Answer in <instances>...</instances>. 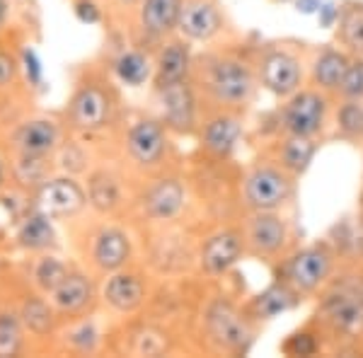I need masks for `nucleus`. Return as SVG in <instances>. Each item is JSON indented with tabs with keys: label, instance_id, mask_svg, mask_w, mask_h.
Segmentation results:
<instances>
[{
	"label": "nucleus",
	"instance_id": "1",
	"mask_svg": "<svg viewBox=\"0 0 363 358\" xmlns=\"http://www.w3.org/2000/svg\"><path fill=\"white\" fill-rule=\"evenodd\" d=\"M189 80L196 92H201L218 109H242L252 102L259 85L257 70L242 56L230 51L194 58Z\"/></svg>",
	"mask_w": 363,
	"mask_h": 358
},
{
	"label": "nucleus",
	"instance_id": "2",
	"mask_svg": "<svg viewBox=\"0 0 363 358\" xmlns=\"http://www.w3.org/2000/svg\"><path fill=\"white\" fill-rule=\"evenodd\" d=\"M296 177L274 162H259L242 177V201L247 211H279L294 198Z\"/></svg>",
	"mask_w": 363,
	"mask_h": 358
},
{
	"label": "nucleus",
	"instance_id": "3",
	"mask_svg": "<svg viewBox=\"0 0 363 358\" xmlns=\"http://www.w3.org/2000/svg\"><path fill=\"white\" fill-rule=\"evenodd\" d=\"M203 334L218 351L240 354V351H247L255 339V327L235 303L216 298L203 313Z\"/></svg>",
	"mask_w": 363,
	"mask_h": 358
},
{
	"label": "nucleus",
	"instance_id": "4",
	"mask_svg": "<svg viewBox=\"0 0 363 358\" xmlns=\"http://www.w3.org/2000/svg\"><path fill=\"white\" fill-rule=\"evenodd\" d=\"M327 97L322 90H298L277 111V126L284 136L315 138L325 128Z\"/></svg>",
	"mask_w": 363,
	"mask_h": 358
},
{
	"label": "nucleus",
	"instance_id": "5",
	"mask_svg": "<svg viewBox=\"0 0 363 358\" xmlns=\"http://www.w3.org/2000/svg\"><path fill=\"white\" fill-rule=\"evenodd\" d=\"M332 269H335V250L327 242H315L294 252L286 259L281 279L289 281L301 296H310L330 281Z\"/></svg>",
	"mask_w": 363,
	"mask_h": 358
},
{
	"label": "nucleus",
	"instance_id": "6",
	"mask_svg": "<svg viewBox=\"0 0 363 358\" xmlns=\"http://www.w3.org/2000/svg\"><path fill=\"white\" fill-rule=\"evenodd\" d=\"M320 317L335 334L356 337L363 332V281H344L325 296Z\"/></svg>",
	"mask_w": 363,
	"mask_h": 358
},
{
	"label": "nucleus",
	"instance_id": "7",
	"mask_svg": "<svg viewBox=\"0 0 363 358\" xmlns=\"http://www.w3.org/2000/svg\"><path fill=\"white\" fill-rule=\"evenodd\" d=\"M245 250L257 259H274L289 245V223L279 211H250V218L242 225Z\"/></svg>",
	"mask_w": 363,
	"mask_h": 358
},
{
	"label": "nucleus",
	"instance_id": "8",
	"mask_svg": "<svg viewBox=\"0 0 363 358\" xmlns=\"http://www.w3.org/2000/svg\"><path fill=\"white\" fill-rule=\"evenodd\" d=\"M157 104H160V121L169 131L177 133H194L199 131L196 121V87L191 80H179V83L157 87Z\"/></svg>",
	"mask_w": 363,
	"mask_h": 358
},
{
	"label": "nucleus",
	"instance_id": "9",
	"mask_svg": "<svg viewBox=\"0 0 363 358\" xmlns=\"http://www.w3.org/2000/svg\"><path fill=\"white\" fill-rule=\"evenodd\" d=\"M112 111L114 99L109 95V90H104L99 83L80 85L68 104L70 124L85 133L102 131L112 121Z\"/></svg>",
	"mask_w": 363,
	"mask_h": 358
},
{
	"label": "nucleus",
	"instance_id": "10",
	"mask_svg": "<svg viewBox=\"0 0 363 358\" xmlns=\"http://www.w3.org/2000/svg\"><path fill=\"white\" fill-rule=\"evenodd\" d=\"M240 109H216L199 124V143L216 160H228L235 152L238 140L242 136Z\"/></svg>",
	"mask_w": 363,
	"mask_h": 358
},
{
	"label": "nucleus",
	"instance_id": "11",
	"mask_svg": "<svg viewBox=\"0 0 363 358\" xmlns=\"http://www.w3.org/2000/svg\"><path fill=\"white\" fill-rule=\"evenodd\" d=\"M128 157L143 169H153L167 152V126L160 119H138L126 133Z\"/></svg>",
	"mask_w": 363,
	"mask_h": 358
},
{
	"label": "nucleus",
	"instance_id": "12",
	"mask_svg": "<svg viewBox=\"0 0 363 358\" xmlns=\"http://www.w3.org/2000/svg\"><path fill=\"white\" fill-rule=\"evenodd\" d=\"M34 206L51 218H70L87 206V191L73 177H49L39 189H34Z\"/></svg>",
	"mask_w": 363,
	"mask_h": 358
},
{
	"label": "nucleus",
	"instance_id": "13",
	"mask_svg": "<svg viewBox=\"0 0 363 358\" xmlns=\"http://www.w3.org/2000/svg\"><path fill=\"white\" fill-rule=\"evenodd\" d=\"M257 78H259V85L264 87V90L286 99L301 90L303 68H301V61H298L294 54L281 51V49H272L259 58Z\"/></svg>",
	"mask_w": 363,
	"mask_h": 358
},
{
	"label": "nucleus",
	"instance_id": "14",
	"mask_svg": "<svg viewBox=\"0 0 363 358\" xmlns=\"http://www.w3.org/2000/svg\"><path fill=\"white\" fill-rule=\"evenodd\" d=\"M242 254H247L242 230L225 228V230H218L211 235V237H206V242L201 245L199 267H201V272L211 276V279H218V276H225L230 272V269L242 259Z\"/></svg>",
	"mask_w": 363,
	"mask_h": 358
},
{
	"label": "nucleus",
	"instance_id": "15",
	"mask_svg": "<svg viewBox=\"0 0 363 358\" xmlns=\"http://www.w3.org/2000/svg\"><path fill=\"white\" fill-rule=\"evenodd\" d=\"M223 27L218 0H182L177 32L189 42H211Z\"/></svg>",
	"mask_w": 363,
	"mask_h": 358
},
{
	"label": "nucleus",
	"instance_id": "16",
	"mask_svg": "<svg viewBox=\"0 0 363 358\" xmlns=\"http://www.w3.org/2000/svg\"><path fill=\"white\" fill-rule=\"evenodd\" d=\"M191 66H194V56H191L189 39L184 37L167 39L155 56V68H153L155 90L157 87L179 83V80H189Z\"/></svg>",
	"mask_w": 363,
	"mask_h": 358
},
{
	"label": "nucleus",
	"instance_id": "17",
	"mask_svg": "<svg viewBox=\"0 0 363 358\" xmlns=\"http://www.w3.org/2000/svg\"><path fill=\"white\" fill-rule=\"evenodd\" d=\"M102 301L119 315H131L145 301V284L138 274L131 272H112L102 286Z\"/></svg>",
	"mask_w": 363,
	"mask_h": 358
},
{
	"label": "nucleus",
	"instance_id": "18",
	"mask_svg": "<svg viewBox=\"0 0 363 358\" xmlns=\"http://www.w3.org/2000/svg\"><path fill=\"white\" fill-rule=\"evenodd\" d=\"M186 191L179 179L165 177L150 184L143 194V211L150 220H172L184 211Z\"/></svg>",
	"mask_w": 363,
	"mask_h": 358
},
{
	"label": "nucleus",
	"instance_id": "19",
	"mask_svg": "<svg viewBox=\"0 0 363 358\" xmlns=\"http://www.w3.org/2000/svg\"><path fill=\"white\" fill-rule=\"evenodd\" d=\"M58 126L51 119H29L13 131L17 155H54L58 150Z\"/></svg>",
	"mask_w": 363,
	"mask_h": 358
},
{
	"label": "nucleus",
	"instance_id": "20",
	"mask_svg": "<svg viewBox=\"0 0 363 358\" xmlns=\"http://www.w3.org/2000/svg\"><path fill=\"white\" fill-rule=\"evenodd\" d=\"M51 305L56 308V313L68 315V317H78L85 310L92 308L95 303V286L87 279L85 274L70 272L61 284L56 286V291L49 293Z\"/></svg>",
	"mask_w": 363,
	"mask_h": 358
},
{
	"label": "nucleus",
	"instance_id": "21",
	"mask_svg": "<svg viewBox=\"0 0 363 358\" xmlns=\"http://www.w3.org/2000/svg\"><path fill=\"white\" fill-rule=\"evenodd\" d=\"M131 259V240L121 228H102L92 237V262L104 274L124 269Z\"/></svg>",
	"mask_w": 363,
	"mask_h": 358
},
{
	"label": "nucleus",
	"instance_id": "22",
	"mask_svg": "<svg viewBox=\"0 0 363 358\" xmlns=\"http://www.w3.org/2000/svg\"><path fill=\"white\" fill-rule=\"evenodd\" d=\"M182 0H140V29L148 39H165L177 29Z\"/></svg>",
	"mask_w": 363,
	"mask_h": 358
},
{
	"label": "nucleus",
	"instance_id": "23",
	"mask_svg": "<svg viewBox=\"0 0 363 358\" xmlns=\"http://www.w3.org/2000/svg\"><path fill=\"white\" fill-rule=\"evenodd\" d=\"M15 240L27 252H49L56 245V230L54 223H51V216L34 206V211H29L20 220V225L15 230Z\"/></svg>",
	"mask_w": 363,
	"mask_h": 358
},
{
	"label": "nucleus",
	"instance_id": "24",
	"mask_svg": "<svg viewBox=\"0 0 363 358\" xmlns=\"http://www.w3.org/2000/svg\"><path fill=\"white\" fill-rule=\"evenodd\" d=\"M298 301H301V293H298L289 281L279 279L272 286H267L259 296L252 298L250 303V313L257 320H274L281 313H289L294 310Z\"/></svg>",
	"mask_w": 363,
	"mask_h": 358
},
{
	"label": "nucleus",
	"instance_id": "25",
	"mask_svg": "<svg viewBox=\"0 0 363 358\" xmlns=\"http://www.w3.org/2000/svg\"><path fill=\"white\" fill-rule=\"evenodd\" d=\"M351 56L339 49H325L313 63V80L322 92H337L342 85Z\"/></svg>",
	"mask_w": 363,
	"mask_h": 358
},
{
	"label": "nucleus",
	"instance_id": "26",
	"mask_svg": "<svg viewBox=\"0 0 363 358\" xmlns=\"http://www.w3.org/2000/svg\"><path fill=\"white\" fill-rule=\"evenodd\" d=\"M87 203L97 211V213H114L121 206V184L114 174L107 169L92 172L87 179Z\"/></svg>",
	"mask_w": 363,
	"mask_h": 358
},
{
	"label": "nucleus",
	"instance_id": "27",
	"mask_svg": "<svg viewBox=\"0 0 363 358\" xmlns=\"http://www.w3.org/2000/svg\"><path fill=\"white\" fill-rule=\"evenodd\" d=\"M315 152H318L315 138L284 136V140H281V145L277 150V162L286 169V172L294 174V177H301V174L310 167Z\"/></svg>",
	"mask_w": 363,
	"mask_h": 358
},
{
	"label": "nucleus",
	"instance_id": "28",
	"mask_svg": "<svg viewBox=\"0 0 363 358\" xmlns=\"http://www.w3.org/2000/svg\"><path fill=\"white\" fill-rule=\"evenodd\" d=\"M155 61H150V56L140 49H128L121 51L114 61V73L128 87H140L153 78Z\"/></svg>",
	"mask_w": 363,
	"mask_h": 358
},
{
	"label": "nucleus",
	"instance_id": "29",
	"mask_svg": "<svg viewBox=\"0 0 363 358\" xmlns=\"http://www.w3.org/2000/svg\"><path fill=\"white\" fill-rule=\"evenodd\" d=\"M17 315H20L25 330L32 332L34 337H49L56 327V308L39 296L25 298V303H22Z\"/></svg>",
	"mask_w": 363,
	"mask_h": 358
},
{
	"label": "nucleus",
	"instance_id": "30",
	"mask_svg": "<svg viewBox=\"0 0 363 358\" xmlns=\"http://www.w3.org/2000/svg\"><path fill=\"white\" fill-rule=\"evenodd\" d=\"M339 42L354 56H363V5L349 3L339 15Z\"/></svg>",
	"mask_w": 363,
	"mask_h": 358
},
{
	"label": "nucleus",
	"instance_id": "31",
	"mask_svg": "<svg viewBox=\"0 0 363 358\" xmlns=\"http://www.w3.org/2000/svg\"><path fill=\"white\" fill-rule=\"evenodd\" d=\"M70 274L68 264L56 254H42L32 267V281L39 291L49 296L51 291H56V286Z\"/></svg>",
	"mask_w": 363,
	"mask_h": 358
},
{
	"label": "nucleus",
	"instance_id": "32",
	"mask_svg": "<svg viewBox=\"0 0 363 358\" xmlns=\"http://www.w3.org/2000/svg\"><path fill=\"white\" fill-rule=\"evenodd\" d=\"M337 136L349 143L363 140V99H344L337 109Z\"/></svg>",
	"mask_w": 363,
	"mask_h": 358
},
{
	"label": "nucleus",
	"instance_id": "33",
	"mask_svg": "<svg viewBox=\"0 0 363 358\" xmlns=\"http://www.w3.org/2000/svg\"><path fill=\"white\" fill-rule=\"evenodd\" d=\"M15 177L25 186H39L51 177V155H17Z\"/></svg>",
	"mask_w": 363,
	"mask_h": 358
},
{
	"label": "nucleus",
	"instance_id": "34",
	"mask_svg": "<svg viewBox=\"0 0 363 358\" xmlns=\"http://www.w3.org/2000/svg\"><path fill=\"white\" fill-rule=\"evenodd\" d=\"M63 342H66V346L73 354H92L99 342V332H97L95 322L80 320V322H75V325H70Z\"/></svg>",
	"mask_w": 363,
	"mask_h": 358
},
{
	"label": "nucleus",
	"instance_id": "35",
	"mask_svg": "<svg viewBox=\"0 0 363 358\" xmlns=\"http://www.w3.org/2000/svg\"><path fill=\"white\" fill-rule=\"evenodd\" d=\"M25 325H22L20 315L13 313H3L0 315V356H17L22 351V344H25V337L22 332Z\"/></svg>",
	"mask_w": 363,
	"mask_h": 358
},
{
	"label": "nucleus",
	"instance_id": "36",
	"mask_svg": "<svg viewBox=\"0 0 363 358\" xmlns=\"http://www.w3.org/2000/svg\"><path fill=\"white\" fill-rule=\"evenodd\" d=\"M169 349V339L165 332L155 327H143L133 334V354L136 356H162Z\"/></svg>",
	"mask_w": 363,
	"mask_h": 358
},
{
	"label": "nucleus",
	"instance_id": "37",
	"mask_svg": "<svg viewBox=\"0 0 363 358\" xmlns=\"http://www.w3.org/2000/svg\"><path fill=\"white\" fill-rule=\"evenodd\" d=\"M342 99H363V56H351L342 85H339Z\"/></svg>",
	"mask_w": 363,
	"mask_h": 358
},
{
	"label": "nucleus",
	"instance_id": "38",
	"mask_svg": "<svg viewBox=\"0 0 363 358\" xmlns=\"http://www.w3.org/2000/svg\"><path fill=\"white\" fill-rule=\"evenodd\" d=\"M284 351L291 356H313L315 351H318V339L308 332H298L286 342Z\"/></svg>",
	"mask_w": 363,
	"mask_h": 358
},
{
	"label": "nucleus",
	"instance_id": "39",
	"mask_svg": "<svg viewBox=\"0 0 363 358\" xmlns=\"http://www.w3.org/2000/svg\"><path fill=\"white\" fill-rule=\"evenodd\" d=\"M73 13L83 25H97L102 20V10L95 0H75L73 3Z\"/></svg>",
	"mask_w": 363,
	"mask_h": 358
},
{
	"label": "nucleus",
	"instance_id": "40",
	"mask_svg": "<svg viewBox=\"0 0 363 358\" xmlns=\"http://www.w3.org/2000/svg\"><path fill=\"white\" fill-rule=\"evenodd\" d=\"M85 152L78 148L75 143H68L66 148H63V162H61V167L63 169H68L70 174H78V172H83L85 169Z\"/></svg>",
	"mask_w": 363,
	"mask_h": 358
},
{
	"label": "nucleus",
	"instance_id": "41",
	"mask_svg": "<svg viewBox=\"0 0 363 358\" xmlns=\"http://www.w3.org/2000/svg\"><path fill=\"white\" fill-rule=\"evenodd\" d=\"M22 68H25V75L29 80V85H39L42 83V61L34 54L32 49H22Z\"/></svg>",
	"mask_w": 363,
	"mask_h": 358
},
{
	"label": "nucleus",
	"instance_id": "42",
	"mask_svg": "<svg viewBox=\"0 0 363 358\" xmlns=\"http://www.w3.org/2000/svg\"><path fill=\"white\" fill-rule=\"evenodd\" d=\"M15 78H17V61L10 54L0 51V87L13 85Z\"/></svg>",
	"mask_w": 363,
	"mask_h": 358
},
{
	"label": "nucleus",
	"instance_id": "43",
	"mask_svg": "<svg viewBox=\"0 0 363 358\" xmlns=\"http://www.w3.org/2000/svg\"><path fill=\"white\" fill-rule=\"evenodd\" d=\"M5 17H8V0H0V27L5 25Z\"/></svg>",
	"mask_w": 363,
	"mask_h": 358
},
{
	"label": "nucleus",
	"instance_id": "44",
	"mask_svg": "<svg viewBox=\"0 0 363 358\" xmlns=\"http://www.w3.org/2000/svg\"><path fill=\"white\" fill-rule=\"evenodd\" d=\"M3 184H5V165H3V160H0V189H3Z\"/></svg>",
	"mask_w": 363,
	"mask_h": 358
},
{
	"label": "nucleus",
	"instance_id": "45",
	"mask_svg": "<svg viewBox=\"0 0 363 358\" xmlns=\"http://www.w3.org/2000/svg\"><path fill=\"white\" fill-rule=\"evenodd\" d=\"M121 5H133V3H138V0H119Z\"/></svg>",
	"mask_w": 363,
	"mask_h": 358
},
{
	"label": "nucleus",
	"instance_id": "46",
	"mask_svg": "<svg viewBox=\"0 0 363 358\" xmlns=\"http://www.w3.org/2000/svg\"><path fill=\"white\" fill-rule=\"evenodd\" d=\"M277 3H289V0H277Z\"/></svg>",
	"mask_w": 363,
	"mask_h": 358
}]
</instances>
